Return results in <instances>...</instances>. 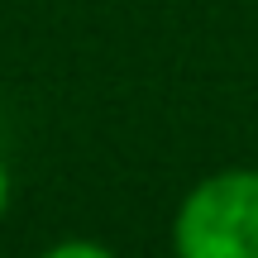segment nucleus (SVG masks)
I'll return each mask as SVG.
<instances>
[{
    "instance_id": "nucleus-3",
    "label": "nucleus",
    "mask_w": 258,
    "mask_h": 258,
    "mask_svg": "<svg viewBox=\"0 0 258 258\" xmlns=\"http://www.w3.org/2000/svg\"><path fill=\"white\" fill-rule=\"evenodd\" d=\"M10 167H5V158H0V220H5V211H10Z\"/></svg>"
},
{
    "instance_id": "nucleus-2",
    "label": "nucleus",
    "mask_w": 258,
    "mask_h": 258,
    "mask_svg": "<svg viewBox=\"0 0 258 258\" xmlns=\"http://www.w3.org/2000/svg\"><path fill=\"white\" fill-rule=\"evenodd\" d=\"M38 258H120V253H115L110 244H101V239H57Z\"/></svg>"
},
{
    "instance_id": "nucleus-1",
    "label": "nucleus",
    "mask_w": 258,
    "mask_h": 258,
    "mask_svg": "<svg viewBox=\"0 0 258 258\" xmlns=\"http://www.w3.org/2000/svg\"><path fill=\"white\" fill-rule=\"evenodd\" d=\"M172 258H258V167H220L182 196Z\"/></svg>"
}]
</instances>
